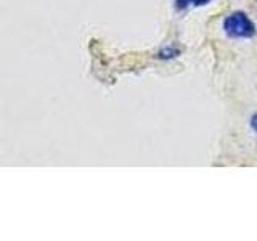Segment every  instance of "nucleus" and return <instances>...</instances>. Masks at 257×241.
Wrapping results in <instances>:
<instances>
[{
	"label": "nucleus",
	"instance_id": "1",
	"mask_svg": "<svg viewBox=\"0 0 257 241\" xmlns=\"http://www.w3.org/2000/svg\"><path fill=\"white\" fill-rule=\"evenodd\" d=\"M223 31L231 39H249L255 34V26L251 18H247V15L243 12H236L225 18Z\"/></svg>",
	"mask_w": 257,
	"mask_h": 241
},
{
	"label": "nucleus",
	"instance_id": "3",
	"mask_svg": "<svg viewBox=\"0 0 257 241\" xmlns=\"http://www.w3.org/2000/svg\"><path fill=\"white\" fill-rule=\"evenodd\" d=\"M251 127H252V131L257 134V114H254L252 119H251Z\"/></svg>",
	"mask_w": 257,
	"mask_h": 241
},
{
	"label": "nucleus",
	"instance_id": "2",
	"mask_svg": "<svg viewBox=\"0 0 257 241\" xmlns=\"http://www.w3.org/2000/svg\"><path fill=\"white\" fill-rule=\"evenodd\" d=\"M209 2H211V0H175V4L179 8H187L190 4L195 5V7H201V5H206Z\"/></svg>",
	"mask_w": 257,
	"mask_h": 241
}]
</instances>
